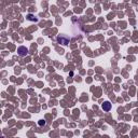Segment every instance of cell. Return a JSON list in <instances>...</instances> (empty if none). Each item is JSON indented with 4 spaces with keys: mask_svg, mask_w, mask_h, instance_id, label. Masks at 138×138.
<instances>
[{
    "mask_svg": "<svg viewBox=\"0 0 138 138\" xmlns=\"http://www.w3.org/2000/svg\"><path fill=\"white\" fill-rule=\"evenodd\" d=\"M17 53H18V55H21V56H25V55H27L28 50L26 49L25 46H19L18 49H17Z\"/></svg>",
    "mask_w": 138,
    "mask_h": 138,
    "instance_id": "6da1fadb",
    "label": "cell"
},
{
    "mask_svg": "<svg viewBox=\"0 0 138 138\" xmlns=\"http://www.w3.org/2000/svg\"><path fill=\"white\" fill-rule=\"evenodd\" d=\"M103 109H104V111H109L110 109H111V104L109 103V101H105V103L103 104Z\"/></svg>",
    "mask_w": 138,
    "mask_h": 138,
    "instance_id": "7a4b0ae2",
    "label": "cell"
},
{
    "mask_svg": "<svg viewBox=\"0 0 138 138\" xmlns=\"http://www.w3.org/2000/svg\"><path fill=\"white\" fill-rule=\"evenodd\" d=\"M58 41H59V42H62L63 44L64 45H66V44H68V42H69V40H68V38H64V37H58Z\"/></svg>",
    "mask_w": 138,
    "mask_h": 138,
    "instance_id": "3957f363",
    "label": "cell"
},
{
    "mask_svg": "<svg viewBox=\"0 0 138 138\" xmlns=\"http://www.w3.org/2000/svg\"><path fill=\"white\" fill-rule=\"evenodd\" d=\"M28 19H31V21H37V18H34L32 15H28Z\"/></svg>",
    "mask_w": 138,
    "mask_h": 138,
    "instance_id": "277c9868",
    "label": "cell"
},
{
    "mask_svg": "<svg viewBox=\"0 0 138 138\" xmlns=\"http://www.w3.org/2000/svg\"><path fill=\"white\" fill-rule=\"evenodd\" d=\"M44 124H45V122L43 120H41L40 122H39V125H44Z\"/></svg>",
    "mask_w": 138,
    "mask_h": 138,
    "instance_id": "5b68a950",
    "label": "cell"
}]
</instances>
